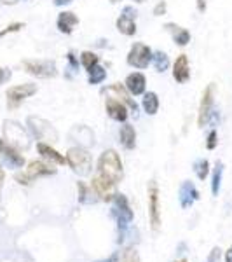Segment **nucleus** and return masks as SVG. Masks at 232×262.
<instances>
[{
    "label": "nucleus",
    "instance_id": "nucleus-24",
    "mask_svg": "<svg viewBox=\"0 0 232 262\" xmlns=\"http://www.w3.org/2000/svg\"><path fill=\"white\" fill-rule=\"evenodd\" d=\"M117 30H119L122 35H128L131 37L136 33V23H134L133 18H129V16L126 14H121L119 18H117Z\"/></svg>",
    "mask_w": 232,
    "mask_h": 262
},
{
    "label": "nucleus",
    "instance_id": "nucleus-29",
    "mask_svg": "<svg viewBox=\"0 0 232 262\" xmlns=\"http://www.w3.org/2000/svg\"><path fill=\"white\" fill-rule=\"evenodd\" d=\"M117 262H140V255H138V250L133 247L122 250L119 255H117Z\"/></svg>",
    "mask_w": 232,
    "mask_h": 262
},
{
    "label": "nucleus",
    "instance_id": "nucleus-1",
    "mask_svg": "<svg viewBox=\"0 0 232 262\" xmlns=\"http://www.w3.org/2000/svg\"><path fill=\"white\" fill-rule=\"evenodd\" d=\"M98 173L103 175L105 179H108L113 184H119L124 177V170H122V161L113 149L105 150L98 159Z\"/></svg>",
    "mask_w": 232,
    "mask_h": 262
},
{
    "label": "nucleus",
    "instance_id": "nucleus-39",
    "mask_svg": "<svg viewBox=\"0 0 232 262\" xmlns=\"http://www.w3.org/2000/svg\"><path fill=\"white\" fill-rule=\"evenodd\" d=\"M9 77H11V72L7 70V69H2V67H0V84L6 82Z\"/></svg>",
    "mask_w": 232,
    "mask_h": 262
},
{
    "label": "nucleus",
    "instance_id": "nucleus-22",
    "mask_svg": "<svg viewBox=\"0 0 232 262\" xmlns=\"http://www.w3.org/2000/svg\"><path fill=\"white\" fill-rule=\"evenodd\" d=\"M72 137H77L79 147H89L95 143V133L87 126H75L72 129Z\"/></svg>",
    "mask_w": 232,
    "mask_h": 262
},
{
    "label": "nucleus",
    "instance_id": "nucleus-27",
    "mask_svg": "<svg viewBox=\"0 0 232 262\" xmlns=\"http://www.w3.org/2000/svg\"><path fill=\"white\" fill-rule=\"evenodd\" d=\"M222 173H223V164L220 161H217V164H215V171H213V182H212V192H213V196H218V191H220Z\"/></svg>",
    "mask_w": 232,
    "mask_h": 262
},
{
    "label": "nucleus",
    "instance_id": "nucleus-6",
    "mask_svg": "<svg viewBox=\"0 0 232 262\" xmlns=\"http://www.w3.org/2000/svg\"><path fill=\"white\" fill-rule=\"evenodd\" d=\"M23 69L40 79H51L58 75L54 60H23Z\"/></svg>",
    "mask_w": 232,
    "mask_h": 262
},
{
    "label": "nucleus",
    "instance_id": "nucleus-42",
    "mask_svg": "<svg viewBox=\"0 0 232 262\" xmlns=\"http://www.w3.org/2000/svg\"><path fill=\"white\" fill-rule=\"evenodd\" d=\"M72 0H54V6L61 7V6H66V4H70Z\"/></svg>",
    "mask_w": 232,
    "mask_h": 262
},
{
    "label": "nucleus",
    "instance_id": "nucleus-18",
    "mask_svg": "<svg viewBox=\"0 0 232 262\" xmlns=\"http://www.w3.org/2000/svg\"><path fill=\"white\" fill-rule=\"evenodd\" d=\"M37 150H39V154L45 159V161H49L51 164H65L66 163L65 156H61L56 149H53L49 143L39 142L37 143Z\"/></svg>",
    "mask_w": 232,
    "mask_h": 262
},
{
    "label": "nucleus",
    "instance_id": "nucleus-31",
    "mask_svg": "<svg viewBox=\"0 0 232 262\" xmlns=\"http://www.w3.org/2000/svg\"><path fill=\"white\" fill-rule=\"evenodd\" d=\"M194 171H196L197 179L204 180L206 177L210 175V163H208V159H199V161L194 164Z\"/></svg>",
    "mask_w": 232,
    "mask_h": 262
},
{
    "label": "nucleus",
    "instance_id": "nucleus-9",
    "mask_svg": "<svg viewBox=\"0 0 232 262\" xmlns=\"http://www.w3.org/2000/svg\"><path fill=\"white\" fill-rule=\"evenodd\" d=\"M112 201H113L112 215L117 219V224H119V226H128V224L133 221V210L128 203V198H126L124 194L117 192Z\"/></svg>",
    "mask_w": 232,
    "mask_h": 262
},
{
    "label": "nucleus",
    "instance_id": "nucleus-5",
    "mask_svg": "<svg viewBox=\"0 0 232 262\" xmlns=\"http://www.w3.org/2000/svg\"><path fill=\"white\" fill-rule=\"evenodd\" d=\"M147 194H149L150 226H152V229H154V231H159V227H161V201H159V187H157V182H155V180L149 182Z\"/></svg>",
    "mask_w": 232,
    "mask_h": 262
},
{
    "label": "nucleus",
    "instance_id": "nucleus-13",
    "mask_svg": "<svg viewBox=\"0 0 232 262\" xmlns=\"http://www.w3.org/2000/svg\"><path fill=\"white\" fill-rule=\"evenodd\" d=\"M178 200L182 208H189V206L194 205V201L199 200V191L196 189V185L192 182L185 180L182 185H180V191H178Z\"/></svg>",
    "mask_w": 232,
    "mask_h": 262
},
{
    "label": "nucleus",
    "instance_id": "nucleus-40",
    "mask_svg": "<svg viewBox=\"0 0 232 262\" xmlns=\"http://www.w3.org/2000/svg\"><path fill=\"white\" fill-rule=\"evenodd\" d=\"M122 14H126V16H129V18H136V11L133 9L131 6H128V7H124V11H122Z\"/></svg>",
    "mask_w": 232,
    "mask_h": 262
},
{
    "label": "nucleus",
    "instance_id": "nucleus-23",
    "mask_svg": "<svg viewBox=\"0 0 232 262\" xmlns=\"http://www.w3.org/2000/svg\"><path fill=\"white\" fill-rule=\"evenodd\" d=\"M119 138H121V143L126 147L128 150L134 149V145H136V131H134V128L131 124H128L126 122L124 126L121 128L119 131Z\"/></svg>",
    "mask_w": 232,
    "mask_h": 262
},
{
    "label": "nucleus",
    "instance_id": "nucleus-11",
    "mask_svg": "<svg viewBox=\"0 0 232 262\" xmlns=\"http://www.w3.org/2000/svg\"><path fill=\"white\" fill-rule=\"evenodd\" d=\"M213 96H215V84H210L202 93V100L199 105V116H197V126L202 128L210 121V116L213 112Z\"/></svg>",
    "mask_w": 232,
    "mask_h": 262
},
{
    "label": "nucleus",
    "instance_id": "nucleus-14",
    "mask_svg": "<svg viewBox=\"0 0 232 262\" xmlns=\"http://www.w3.org/2000/svg\"><path fill=\"white\" fill-rule=\"evenodd\" d=\"M173 79L176 82L183 84L191 79V65H189V56L187 54H180L176 58L175 65H173Z\"/></svg>",
    "mask_w": 232,
    "mask_h": 262
},
{
    "label": "nucleus",
    "instance_id": "nucleus-12",
    "mask_svg": "<svg viewBox=\"0 0 232 262\" xmlns=\"http://www.w3.org/2000/svg\"><path fill=\"white\" fill-rule=\"evenodd\" d=\"M107 95H110V98H117V100H121L122 103L126 105V107H129L133 111V114L136 116V112H138V103L131 98V95H129V91L126 90V86L124 84H121V82H115V84H112L110 88H108L107 91Z\"/></svg>",
    "mask_w": 232,
    "mask_h": 262
},
{
    "label": "nucleus",
    "instance_id": "nucleus-36",
    "mask_svg": "<svg viewBox=\"0 0 232 262\" xmlns=\"http://www.w3.org/2000/svg\"><path fill=\"white\" fill-rule=\"evenodd\" d=\"M66 58H68V61H70V70L75 72V70L79 69V60L75 58L74 53H68V56H66Z\"/></svg>",
    "mask_w": 232,
    "mask_h": 262
},
{
    "label": "nucleus",
    "instance_id": "nucleus-16",
    "mask_svg": "<svg viewBox=\"0 0 232 262\" xmlns=\"http://www.w3.org/2000/svg\"><path fill=\"white\" fill-rule=\"evenodd\" d=\"M126 90L129 91L131 96H140L145 93V88H147V79L145 75L140 74V72H134V74H129L126 77V82H124Z\"/></svg>",
    "mask_w": 232,
    "mask_h": 262
},
{
    "label": "nucleus",
    "instance_id": "nucleus-44",
    "mask_svg": "<svg viewBox=\"0 0 232 262\" xmlns=\"http://www.w3.org/2000/svg\"><path fill=\"white\" fill-rule=\"evenodd\" d=\"M4 179H6V173H4V170L0 168V187H2V184H4Z\"/></svg>",
    "mask_w": 232,
    "mask_h": 262
},
{
    "label": "nucleus",
    "instance_id": "nucleus-38",
    "mask_svg": "<svg viewBox=\"0 0 232 262\" xmlns=\"http://www.w3.org/2000/svg\"><path fill=\"white\" fill-rule=\"evenodd\" d=\"M220 248L218 247H215L213 250H212V253H210V257H208V262H217L218 260V257H220Z\"/></svg>",
    "mask_w": 232,
    "mask_h": 262
},
{
    "label": "nucleus",
    "instance_id": "nucleus-45",
    "mask_svg": "<svg viewBox=\"0 0 232 262\" xmlns=\"http://www.w3.org/2000/svg\"><path fill=\"white\" fill-rule=\"evenodd\" d=\"M0 2L7 4V6H12V4H16V2H18V0H0Z\"/></svg>",
    "mask_w": 232,
    "mask_h": 262
},
{
    "label": "nucleus",
    "instance_id": "nucleus-10",
    "mask_svg": "<svg viewBox=\"0 0 232 262\" xmlns=\"http://www.w3.org/2000/svg\"><path fill=\"white\" fill-rule=\"evenodd\" d=\"M91 189L95 191L96 196L100 198V200L103 201H112L113 198H115V184L113 182H110L108 179H105L103 175H95V179H92L91 182Z\"/></svg>",
    "mask_w": 232,
    "mask_h": 262
},
{
    "label": "nucleus",
    "instance_id": "nucleus-4",
    "mask_svg": "<svg viewBox=\"0 0 232 262\" xmlns=\"http://www.w3.org/2000/svg\"><path fill=\"white\" fill-rule=\"evenodd\" d=\"M27 122H28V126H30L33 137L39 138L40 142L49 143V145L58 142V131L54 129V126L51 124L49 121L42 119V117H37V116H30Z\"/></svg>",
    "mask_w": 232,
    "mask_h": 262
},
{
    "label": "nucleus",
    "instance_id": "nucleus-41",
    "mask_svg": "<svg viewBox=\"0 0 232 262\" xmlns=\"http://www.w3.org/2000/svg\"><path fill=\"white\" fill-rule=\"evenodd\" d=\"M197 11L199 12L206 11V0H197Z\"/></svg>",
    "mask_w": 232,
    "mask_h": 262
},
{
    "label": "nucleus",
    "instance_id": "nucleus-25",
    "mask_svg": "<svg viewBox=\"0 0 232 262\" xmlns=\"http://www.w3.org/2000/svg\"><path fill=\"white\" fill-rule=\"evenodd\" d=\"M142 107H143V111L149 114V116H155L159 111V96L155 95L154 91L145 93L143 101H142Z\"/></svg>",
    "mask_w": 232,
    "mask_h": 262
},
{
    "label": "nucleus",
    "instance_id": "nucleus-7",
    "mask_svg": "<svg viewBox=\"0 0 232 262\" xmlns=\"http://www.w3.org/2000/svg\"><path fill=\"white\" fill-rule=\"evenodd\" d=\"M37 93V84H19V86H12L7 90V107L9 108H18L23 100L30 98L32 95Z\"/></svg>",
    "mask_w": 232,
    "mask_h": 262
},
{
    "label": "nucleus",
    "instance_id": "nucleus-15",
    "mask_svg": "<svg viewBox=\"0 0 232 262\" xmlns=\"http://www.w3.org/2000/svg\"><path fill=\"white\" fill-rule=\"evenodd\" d=\"M105 108H107L108 117L113 121H119V122H126L128 119V107L122 103L121 100L117 98H107V103H105Z\"/></svg>",
    "mask_w": 232,
    "mask_h": 262
},
{
    "label": "nucleus",
    "instance_id": "nucleus-17",
    "mask_svg": "<svg viewBox=\"0 0 232 262\" xmlns=\"http://www.w3.org/2000/svg\"><path fill=\"white\" fill-rule=\"evenodd\" d=\"M27 177L30 179L32 182L35 179H39V177H48V175H54L56 173V168H53L51 164H45L42 161H32L28 164L27 168Z\"/></svg>",
    "mask_w": 232,
    "mask_h": 262
},
{
    "label": "nucleus",
    "instance_id": "nucleus-3",
    "mask_svg": "<svg viewBox=\"0 0 232 262\" xmlns=\"http://www.w3.org/2000/svg\"><path fill=\"white\" fill-rule=\"evenodd\" d=\"M66 163H68V166L74 170L75 173H79L81 177H86L89 175L91 170H92V159H91V154L87 152V149H84V147H72L68 149L65 156Z\"/></svg>",
    "mask_w": 232,
    "mask_h": 262
},
{
    "label": "nucleus",
    "instance_id": "nucleus-21",
    "mask_svg": "<svg viewBox=\"0 0 232 262\" xmlns=\"http://www.w3.org/2000/svg\"><path fill=\"white\" fill-rule=\"evenodd\" d=\"M0 154L11 164H14V166H23L25 164V158L19 154V150H16L14 147H11L9 143H6L4 140H0Z\"/></svg>",
    "mask_w": 232,
    "mask_h": 262
},
{
    "label": "nucleus",
    "instance_id": "nucleus-2",
    "mask_svg": "<svg viewBox=\"0 0 232 262\" xmlns=\"http://www.w3.org/2000/svg\"><path fill=\"white\" fill-rule=\"evenodd\" d=\"M4 142L14 147L16 150H27L30 149V137L27 129L16 121H4Z\"/></svg>",
    "mask_w": 232,
    "mask_h": 262
},
{
    "label": "nucleus",
    "instance_id": "nucleus-33",
    "mask_svg": "<svg viewBox=\"0 0 232 262\" xmlns=\"http://www.w3.org/2000/svg\"><path fill=\"white\" fill-rule=\"evenodd\" d=\"M217 145H218V135H217V131L212 129V131H210V135H208V140H206V149L215 150V149H217Z\"/></svg>",
    "mask_w": 232,
    "mask_h": 262
},
{
    "label": "nucleus",
    "instance_id": "nucleus-43",
    "mask_svg": "<svg viewBox=\"0 0 232 262\" xmlns=\"http://www.w3.org/2000/svg\"><path fill=\"white\" fill-rule=\"evenodd\" d=\"M225 262H232V247L225 252Z\"/></svg>",
    "mask_w": 232,
    "mask_h": 262
},
{
    "label": "nucleus",
    "instance_id": "nucleus-32",
    "mask_svg": "<svg viewBox=\"0 0 232 262\" xmlns=\"http://www.w3.org/2000/svg\"><path fill=\"white\" fill-rule=\"evenodd\" d=\"M77 189H79V201H81V203H89V198H87V196L95 194V191H92L91 187H87L84 182H79ZM95 196H96V194H95Z\"/></svg>",
    "mask_w": 232,
    "mask_h": 262
},
{
    "label": "nucleus",
    "instance_id": "nucleus-48",
    "mask_svg": "<svg viewBox=\"0 0 232 262\" xmlns=\"http://www.w3.org/2000/svg\"><path fill=\"white\" fill-rule=\"evenodd\" d=\"M110 2H113V4H115V2H121V0H110Z\"/></svg>",
    "mask_w": 232,
    "mask_h": 262
},
{
    "label": "nucleus",
    "instance_id": "nucleus-49",
    "mask_svg": "<svg viewBox=\"0 0 232 262\" xmlns=\"http://www.w3.org/2000/svg\"><path fill=\"white\" fill-rule=\"evenodd\" d=\"M176 262H187V260H185V259H182V260H176Z\"/></svg>",
    "mask_w": 232,
    "mask_h": 262
},
{
    "label": "nucleus",
    "instance_id": "nucleus-47",
    "mask_svg": "<svg viewBox=\"0 0 232 262\" xmlns=\"http://www.w3.org/2000/svg\"><path fill=\"white\" fill-rule=\"evenodd\" d=\"M134 2H136V4H143L145 0H134Z\"/></svg>",
    "mask_w": 232,
    "mask_h": 262
},
{
    "label": "nucleus",
    "instance_id": "nucleus-46",
    "mask_svg": "<svg viewBox=\"0 0 232 262\" xmlns=\"http://www.w3.org/2000/svg\"><path fill=\"white\" fill-rule=\"evenodd\" d=\"M115 260H117V255H112L110 259H108V260H105V262H115Z\"/></svg>",
    "mask_w": 232,
    "mask_h": 262
},
{
    "label": "nucleus",
    "instance_id": "nucleus-35",
    "mask_svg": "<svg viewBox=\"0 0 232 262\" xmlns=\"http://www.w3.org/2000/svg\"><path fill=\"white\" fill-rule=\"evenodd\" d=\"M166 9H168V4L164 2V0H161V2H159L157 6L154 7V16H163V14H166Z\"/></svg>",
    "mask_w": 232,
    "mask_h": 262
},
{
    "label": "nucleus",
    "instance_id": "nucleus-20",
    "mask_svg": "<svg viewBox=\"0 0 232 262\" xmlns=\"http://www.w3.org/2000/svg\"><path fill=\"white\" fill-rule=\"evenodd\" d=\"M164 28H166V32H170L173 35V40L176 42V46H182L183 48V46H187L189 42H191V32H189L187 28H182L175 23L164 25Z\"/></svg>",
    "mask_w": 232,
    "mask_h": 262
},
{
    "label": "nucleus",
    "instance_id": "nucleus-8",
    "mask_svg": "<svg viewBox=\"0 0 232 262\" xmlns=\"http://www.w3.org/2000/svg\"><path fill=\"white\" fill-rule=\"evenodd\" d=\"M152 56H154V53L149 46L136 42L128 53V63L134 69H147L152 61Z\"/></svg>",
    "mask_w": 232,
    "mask_h": 262
},
{
    "label": "nucleus",
    "instance_id": "nucleus-37",
    "mask_svg": "<svg viewBox=\"0 0 232 262\" xmlns=\"http://www.w3.org/2000/svg\"><path fill=\"white\" fill-rule=\"evenodd\" d=\"M16 180H18L19 184H23V185H30L32 184V180L27 177V173H18V175H16Z\"/></svg>",
    "mask_w": 232,
    "mask_h": 262
},
{
    "label": "nucleus",
    "instance_id": "nucleus-26",
    "mask_svg": "<svg viewBox=\"0 0 232 262\" xmlns=\"http://www.w3.org/2000/svg\"><path fill=\"white\" fill-rule=\"evenodd\" d=\"M152 61H154V67H155V70H157V72H164V70H168V67H170V58H168V54L163 53V51L154 53Z\"/></svg>",
    "mask_w": 232,
    "mask_h": 262
},
{
    "label": "nucleus",
    "instance_id": "nucleus-28",
    "mask_svg": "<svg viewBox=\"0 0 232 262\" xmlns=\"http://www.w3.org/2000/svg\"><path fill=\"white\" fill-rule=\"evenodd\" d=\"M81 63H82L84 69L89 72L92 67H96L100 63V58L96 56L95 53H91V51H84V53L81 54Z\"/></svg>",
    "mask_w": 232,
    "mask_h": 262
},
{
    "label": "nucleus",
    "instance_id": "nucleus-19",
    "mask_svg": "<svg viewBox=\"0 0 232 262\" xmlns=\"http://www.w3.org/2000/svg\"><path fill=\"white\" fill-rule=\"evenodd\" d=\"M58 30H60L61 33H66V35H70L72 32H74V28L79 25V18L74 14V12L70 11H63L60 12V16H58Z\"/></svg>",
    "mask_w": 232,
    "mask_h": 262
},
{
    "label": "nucleus",
    "instance_id": "nucleus-30",
    "mask_svg": "<svg viewBox=\"0 0 232 262\" xmlns=\"http://www.w3.org/2000/svg\"><path fill=\"white\" fill-rule=\"evenodd\" d=\"M87 74H89V84H100L105 81V77H107V70L100 65L92 67Z\"/></svg>",
    "mask_w": 232,
    "mask_h": 262
},
{
    "label": "nucleus",
    "instance_id": "nucleus-34",
    "mask_svg": "<svg viewBox=\"0 0 232 262\" xmlns=\"http://www.w3.org/2000/svg\"><path fill=\"white\" fill-rule=\"evenodd\" d=\"M21 28H25V23H11L9 27H7V28H4V30L0 32V39H2V37H6L7 33H12V32H19Z\"/></svg>",
    "mask_w": 232,
    "mask_h": 262
}]
</instances>
